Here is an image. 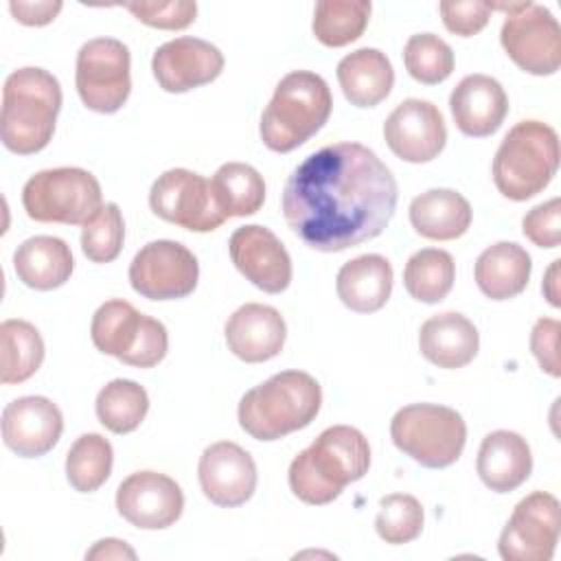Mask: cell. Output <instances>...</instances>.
Here are the masks:
<instances>
[{
  "label": "cell",
  "mask_w": 561,
  "mask_h": 561,
  "mask_svg": "<svg viewBox=\"0 0 561 561\" xmlns=\"http://www.w3.org/2000/svg\"><path fill=\"white\" fill-rule=\"evenodd\" d=\"M397 199V180L373 149L335 142L291 171L280 208L305 245L342 252L379 237L394 215Z\"/></svg>",
  "instance_id": "1"
},
{
  "label": "cell",
  "mask_w": 561,
  "mask_h": 561,
  "mask_svg": "<svg viewBox=\"0 0 561 561\" xmlns=\"http://www.w3.org/2000/svg\"><path fill=\"white\" fill-rule=\"evenodd\" d=\"M370 467V445L351 425L327 427L289 465V489L305 504L322 506L340 497L346 484L362 480Z\"/></svg>",
  "instance_id": "2"
},
{
  "label": "cell",
  "mask_w": 561,
  "mask_h": 561,
  "mask_svg": "<svg viewBox=\"0 0 561 561\" xmlns=\"http://www.w3.org/2000/svg\"><path fill=\"white\" fill-rule=\"evenodd\" d=\"M59 110L61 85L55 75L33 66L13 70L2 88V145L18 156L42 151L55 134Z\"/></svg>",
  "instance_id": "3"
},
{
  "label": "cell",
  "mask_w": 561,
  "mask_h": 561,
  "mask_svg": "<svg viewBox=\"0 0 561 561\" xmlns=\"http://www.w3.org/2000/svg\"><path fill=\"white\" fill-rule=\"evenodd\" d=\"M320 383L302 370H283L239 401V425L256 440H278L307 427L320 412Z\"/></svg>",
  "instance_id": "4"
},
{
  "label": "cell",
  "mask_w": 561,
  "mask_h": 561,
  "mask_svg": "<svg viewBox=\"0 0 561 561\" xmlns=\"http://www.w3.org/2000/svg\"><path fill=\"white\" fill-rule=\"evenodd\" d=\"M331 110L329 83L316 72L294 70L276 83L261 114V140L276 153H289L324 127Z\"/></svg>",
  "instance_id": "5"
},
{
  "label": "cell",
  "mask_w": 561,
  "mask_h": 561,
  "mask_svg": "<svg viewBox=\"0 0 561 561\" xmlns=\"http://www.w3.org/2000/svg\"><path fill=\"white\" fill-rule=\"evenodd\" d=\"M559 169V136L541 121H522L508 129L493 158V182L497 191L526 202L541 193Z\"/></svg>",
  "instance_id": "6"
},
{
  "label": "cell",
  "mask_w": 561,
  "mask_h": 561,
  "mask_svg": "<svg viewBox=\"0 0 561 561\" xmlns=\"http://www.w3.org/2000/svg\"><path fill=\"white\" fill-rule=\"evenodd\" d=\"M390 438L399 451L427 469L454 465L467 443V423L454 408L410 403L390 421Z\"/></svg>",
  "instance_id": "7"
},
{
  "label": "cell",
  "mask_w": 561,
  "mask_h": 561,
  "mask_svg": "<svg viewBox=\"0 0 561 561\" xmlns=\"http://www.w3.org/2000/svg\"><path fill=\"white\" fill-rule=\"evenodd\" d=\"M90 337L96 351L136 368L158 366L169 351L167 327L118 298L103 302L94 311Z\"/></svg>",
  "instance_id": "8"
},
{
  "label": "cell",
  "mask_w": 561,
  "mask_h": 561,
  "mask_svg": "<svg viewBox=\"0 0 561 561\" xmlns=\"http://www.w3.org/2000/svg\"><path fill=\"white\" fill-rule=\"evenodd\" d=\"M22 206L33 221L85 226L103 206L99 180L79 167H57L31 175Z\"/></svg>",
  "instance_id": "9"
},
{
  "label": "cell",
  "mask_w": 561,
  "mask_h": 561,
  "mask_svg": "<svg viewBox=\"0 0 561 561\" xmlns=\"http://www.w3.org/2000/svg\"><path fill=\"white\" fill-rule=\"evenodd\" d=\"M506 11L500 42L513 64L535 77L554 75L561 66V26L552 11L535 2L489 4Z\"/></svg>",
  "instance_id": "10"
},
{
  "label": "cell",
  "mask_w": 561,
  "mask_h": 561,
  "mask_svg": "<svg viewBox=\"0 0 561 561\" xmlns=\"http://www.w3.org/2000/svg\"><path fill=\"white\" fill-rule=\"evenodd\" d=\"M129 48L114 37H94L77 53L75 85L81 103L99 114L118 112L131 92Z\"/></svg>",
  "instance_id": "11"
},
{
  "label": "cell",
  "mask_w": 561,
  "mask_h": 561,
  "mask_svg": "<svg viewBox=\"0 0 561 561\" xmlns=\"http://www.w3.org/2000/svg\"><path fill=\"white\" fill-rule=\"evenodd\" d=\"M199 278L195 254L180 241L158 239L142 245L129 263V283L149 300H178L193 294Z\"/></svg>",
  "instance_id": "12"
},
{
  "label": "cell",
  "mask_w": 561,
  "mask_h": 561,
  "mask_svg": "<svg viewBox=\"0 0 561 561\" xmlns=\"http://www.w3.org/2000/svg\"><path fill=\"white\" fill-rule=\"evenodd\" d=\"M149 206L160 219L191 232L217 230L226 219L217 210L210 182L188 169H169L151 184Z\"/></svg>",
  "instance_id": "13"
},
{
  "label": "cell",
  "mask_w": 561,
  "mask_h": 561,
  "mask_svg": "<svg viewBox=\"0 0 561 561\" xmlns=\"http://www.w3.org/2000/svg\"><path fill=\"white\" fill-rule=\"evenodd\" d=\"M561 530V506L552 493L535 491L517 502L497 550L504 561H550Z\"/></svg>",
  "instance_id": "14"
},
{
  "label": "cell",
  "mask_w": 561,
  "mask_h": 561,
  "mask_svg": "<svg viewBox=\"0 0 561 561\" xmlns=\"http://www.w3.org/2000/svg\"><path fill=\"white\" fill-rule=\"evenodd\" d=\"M383 138L399 160L423 164L438 158L445 149L447 127L434 103L405 99L386 118Z\"/></svg>",
  "instance_id": "15"
},
{
  "label": "cell",
  "mask_w": 561,
  "mask_h": 561,
  "mask_svg": "<svg viewBox=\"0 0 561 561\" xmlns=\"http://www.w3.org/2000/svg\"><path fill=\"white\" fill-rule=\"evenodd\" d=\"M116 508L123 519L142 530L173 526L184 511L180 484L158 471H136L116 489Z\"/></svg>",
  "instance_id": "16"
},
{
  "label": "cell",
  "mask_w": 561,
  "mask_h": 561,
  "mask_svg": "<svg viewBox=\"0 0 561 561\" xmlns=\"http://www.w3.org/2000/svg\"><path fill=\"white\" fill-rule=\"evenodd\" d=\"M234 267L261 291L280 294L291 283V259L280 239L265 226H241L230 234Z\"/></svg>",
  "instance_id": "17"
},
{
  "label": "cell",
  "mask_w": 561,
  "mask_h": 561,
  "mask_svg": "<svg viewBox=\"0 0 561 561\" xmlns=\"http://www.w3.org/2000/svg\"><path fill=\"white\" fill-rule=\"evenodd\" d=\"M151 70L164 92L182 94L215 81L224 70V55L206 39L175 37L158 46Z\"/></svg>",
  "instance_id": "18"
},
{
  "label": "cell",
  "mask_w": 561,
  "mask_h": 561,
  "mask_svg": "<svg viewBox=\"0 0 561 561\" xmlns=\"http://www.w3.org/2000/svg\"><path fill=\"white\" fill-rule=\"evenodd\" d=\"M197 478L206 500L224 508H234L254 495L256 465L237 443L219 440L199 456Z\"/></svg>",
  "instance_id": "19"
},
{
  "label": "cell",
  "mask_w": 561,
  "mask_h": 561,
  "mask_svg": "<svg viewBox=\"0 0 561 561\" xmlns=\"http://www.w3.org/2000/svg\"><path fill=\"white\" fill-rule=\"evenodd\" d=\"M61 432V410L46 397H20L2 410L4 445L22 458H39L48 454L57 445Z\"/></svg>",
  "instance_id": "20"
},
{
  "label": "cell",
  "mask_w": 561,
  "mask_h": 561,
  "mask_svg": "<svg viewBox=\"0 0 561 561\" xmlns=\"http://www.w3.org/2000/svg\"><path fill=\"white\" fill-rule=\"evenodd\" d=\"M228 351L245 364L276 357L287 337V324L278 309L261 302L241 305L224 327Z\"/></svg>",
  "instance_id": "21"
},
{
  "label": "cell",
  "mask_w": 561,
  "mask_h": 561,
  "mask_svg": "<svg viewBox=\"0 0 561 561\" xmlns=\"http://www.w3.org/2000/svg\"><path fill=\"white\" fill-rule=\"evenodd\" d=\"M456 127L471 138H486L500 129L508 114L502 83L489 75H467L449 94Z\"/></svg>",
  "instance_id": "22"
},
{
  "label": "cell",
  "mask_w": 561,
  "mask_h": 561,
  "mask_svg": "<svg viewBox=\"0 0 561 561\" xmlns=\"http://www.w3.org/2000/svg\"><path fill=\"white\" fill-rule=\"evenodd\" d=\"M476 471L484 486L508 493L522 486L533 471V454L526 438L511 430H495L482 438Z\"/></svg>",
  "instance_id": "23"
},
{
  "label": "cell",
  "mask_w": 561,
  "mask_h": 561,
  "mask_svg": "<svg viewBox=\"0 0 561 561\" xmlns=\"http://www.w3.org/2000/svg\"><path fill=\"white\" fill-rule=\"evenodd\" d=\"M480 335L473 322L458 313L445 311L427 318L419 331L421 355L438 368H462L478 355Z\"/></svg>",
  "instance_id": "24"
},
{
  "label": "cell",
  "mask_w": 561,
  "mask_h": 561,
  "mask_svg": "<svg viewBox=\"0 0 561 561\" xmlns=\"http://www.w3.org/2000/svg\"><path fill=\"white\" fill-rule=\"evenodd\" d=\"M337 298L357 313L379 311L392 291V265L381 254H362L346 261L335 278Z\"/></svg>",
  "instance_id": "25"
},
{
  "label": "cell",
  "mask_w": 561,
  "mask_h": 561,
  "mask_svg": "<svg viewBox=\"0 0 561 561\" xmlns=\"http://www.w3.org/2000/svg\"><path fill=\"white\" fill-rule=\"evenodd\" d=\"M533 272L530 254L513 241H497L482 250L473 265L478 289L491 300H508L519 296Z\"/></svg>",
  "instance_id": "26"
},
{
  "label": "cell",
  "mask_w": 561,
  "mask_h": 561,
  "mask_svg": "<svg viewBox=\"0 0 561 561\" xmlns=\"http://www.w3.org/2000/svg\"><path fill=\"white\" fill-rule=\"evenodd\" d=\"M471 219V204L454 188H430L410 202L412 228L432 241H454L462 237Z\"/></svg>",
  "instance_id": "27"
},
{
  "label": "cell",
  "mask_w": 561,
  "mask_h": 561,
  "mask_svg": "<svg viewBox=\"0 0 561 561\" xmlns=\"http://www.w3.org/2000/svg\"><path fill=\"white\" fill-rule=\"evenodd\" d=\"M18 280L37 291H48L66 285L75 270V259L68 243L59 237H31L22 241L13 254Z\"/></svg>",
  "instance_id": "28"
},
{
  "label": "cell",
  "mask_w": 561,
  "mask_h": 561,
  "mask_svg": "<svg viewBox=\"0 0 561 561\" xmlns=\"http://www.w3.org/2000/svg\"><path fill=\"white\" fill-rule=\"evenodd\" d=\"M337 81L346 101L355 107L379 105L394 85V70L379 48H359L337 64Z\"/></svg>",
  "instance_id": "29"
},
{
  "label": "cell",
  "mask_w": 561,
  "mask_h": 561,
  "mask_svg": "<svg viewBox=\"0 0 561 561\" xmlns=\"http://www.w3.org/2000/svg\"><path fill=\"white\" fill-rule=\"evenodd\" d=\"M210 188L224 219L254 215L265 202L263 175L245 162L221 164L210 180Z\"/></svg>",
  "instance_id": "30"
},
{
  "label": "cell",
  "mask_w": 561,
  "mask_h": 561,
  "mask_svg": "<svg viewBox=\"0 0 561 561\" xmlns=\"http://www.w3.org/2000/svg\"><path fill=\"white\" fill-rule=\"evenodd\" d=\"M0 381L22 383L37 373L44 362V340L26 320H4L0 324Z\"/></svg>",
  "instance_id": "31"
},
{
  "label": "cell",
  "mask_w": 561,
  "mask_h": 561,
  "mask_svg": "<svg viewBox=\"0 0 561 561\" xmlns=\"http://www.w3.org/2000/svg\"><path fill=\"white\" fill-rule=\"evenodd\" d=\"M456 263L449 252L423 248L414 252L403 267V287L419 302H440L454 287Z\"/></svg>",
  "instance_id": "32"
},
{
  "label": "cell",
  "mask_w": 561,
  "mask_h": 561,
  "mask_svg": "<svg viewBox=\"0 0 561 561\" xmlns=\"http://www.w3.org/2000/svg\"><path fill=\"white\" fill-rule=\"evenodd\" d=\"M370 11L368 0H320L313 9L311 31L320 44L340 48L362 37Z\"/></svg>",
  "instance_id": "33"
},
{
  "label": "cell",
  "mask_w": 561,
  "mask_h": 561,
  "mask_svg": "<svg viewBox=\"0 0 561 561\" xmlns=\"http://www.w3.org/2000/svg\"><path fill=\"white\" fill-rule=\"evenodd\" d=\"M96 416L114 434L134 432L149 412L147 390L131 379H112L96 394Z\"/></svg>",
  "instance_id": "34"
},
{
  "label": "cell",
  "mask_w": 561,
  "mask_h": 561,
  "mask_svg": "<svg viewBox=\"0 0 561 561\" xmlns=\"http://www.w3.org/2000/svg\"><path fill=\"white\" fill-rule=\"evenodd\" d=\"M114 451L107 438L101 434L79 436L66 454V478L70 486L79 493H92L112 473Z\"/></svg>",
  "instance_id": "35"
},
{
  "label": "cell",
  "mask_w": 561,
  "mask_h": 561,
  "mask_svg": "<svg viewBox=\"0 0 561 561\" xmlns=\"http://www.w3.org/2000/svg\"><path fill=\"white\" fill-rule=\"evenodd\" d=\"M403 64L414 81L436 85L454 72V50L434 33H416L403 46Z\"/></svg>",
  "instance_id": "36"
},
{
  "label": "cell",
  "mask_w": 561,
  "mask_h": 561,
  "mask_svg": "<svg viewBox=\"0 0 561 561\" xmlns=\"http://www.w3.org/2000/svg\"><path fill=\"white\" fill-rule=\"evenodd\" d=\"M377 535L392 546L416 539L423 530V506L410 493H390L379 500L375 517Z\"/></svg>",
  "instance_id": "37"
},
{
  "label": "cell",
  "mask_w": 561,
  "mask_h": 561,
  "mask_svg": "<svg viewBox=\"0 0 561 561\" xmlns=\"http://www.w3.org/2000/svg\"><path fill=\"white\" fill-rule=\"evenodd\" d=\"M125 241L123 213L114 202H107L81 230V250L92 263L114 261Z\"/></svg>",
  "instance_id": "38"
},
{
  "label": "cell",
  "mask_w": 561,
  "mask_h": 561,
  "mask_svg": "<svg viewBox=\"0 0 561 561\" xmlns=\"http://www.w3.org/2000/svg\"><path fill=\"white\" fill-rule=\"evenodd\" d=\"M138 22L162 28V31H182L195 22L197 4L191 0H167V2H125L123 4Z\"/></svg>",
  "instance_id": "39"
},
{
  "label": "cell",
  "mask_w": 561,
  "mask_h": 561,
  "mask_svg": "<svg viewBox=\"0 0 561 561\" xmlns=\"http://www.w3.org/2000/svg\"><path fill=\"white\" fill-rule=\"evenodd\" d=\"M438 11L445 28L460 37L480 33L491 18V7L480 0H445L438 4Z\"/></svg>",
  "instance_id": "40"
},
{
  "label": "cell",
  "mask_w": 561,
  "mask_h": 561,
  "mask_svg": "<svg viewBox=\"0 0 561 561\" xmlns=\"http://www.w3.org/2000/svg\"><path fill=\"white\" fill-rule=\"evenodd\" d=\"M522 232L537 248H557L561 239V199L552 197L528 210L522 219Z\"/></svg>",
  "instance_id": "41"
},
{
  "label": "cell",
  "mask_w": 561,
  "mask_h": 561,
  "mask_svg": "<svg viewBox=\"0 0 561 561\" xmlns=\"http://www.w3.org/2000/svg\"><path fill=\"white\" fill-rule=\"evenodd\" d=\"M559 333L561 324L554 318H539L530 331V351L535 359L539 362L541 370L550 377L561 375L559 366Z\"/></svg>",
  "instance_id": "42"
},
{
  "label": "cell",
  "mask_w": 561,
  "mask_h": 561,
  "mask_svg": "<svg viewBox=\"0 0 561 561\" xmlns=\"http://www.w3.org/2000/svg\"><path fill=\"white\" fill-rule=\"evenodd\" d=\"M64 4L59 0H39V2H24V0H11L9 11L11 15L26 26H44L50 24Z\"/></svg>",
  "instance_id": "43"
},
{
  "label": "cell",
  "mask_w": 561,
  "mask_h": 561,
  "mask_svg": "<svg viewBox=\"0 0 561 561\" xmlns=\"http://www.w3.org/2000/svg\"><path fill=\"white\" fill-rule=\"evenodd\" d=\"M85 559H136V552L121 539H101L85 552Z\"/></svg>",
  "instance_id": "44"
},
{
  "label": "cell",
  "mask_w": 561,
  "mask_h": 561,
  "mask_svg": "<svg viewBox=\"0 0 561 561\" xmlns=\"http://www.w3.org/2000/svg\"><path fill=\"white\" fill-rule=\"evenodd\" d=\"M559 259L557 261H552V265L548 267V272H546V278H543V285H541V291H543V296L548 298V302L552 305V307H559L561 305V300H559V289H557V274H559Z\"/></svg>",
  "instance_id": "45"
}]
</instances>
